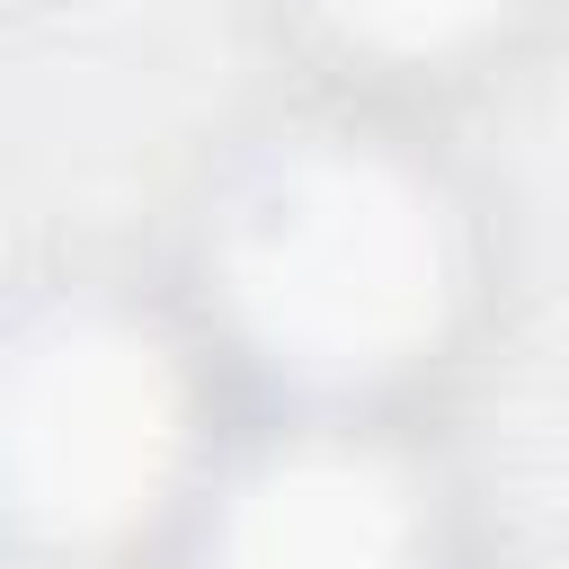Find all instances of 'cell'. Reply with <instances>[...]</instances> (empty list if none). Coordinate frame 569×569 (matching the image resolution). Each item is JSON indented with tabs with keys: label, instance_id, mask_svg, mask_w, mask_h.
I'll list each match as a JSON object with an SVG mask.
<instances>
[{
	"label": "cell",
	"instance_id": "6da1fadb",
	"mask_svg": "<svg viewBox=\"0 0 569 569\" xmlns=\"http://www.w3.org/2000/svg\"><path fill=\"white\" fill-rule=\"evenodd\" d=\"M169 302L240 409L409 418L480 329L489 231L400 107L329 89L204 169Z\"/></svg>",
	"mask_w": 569,
	"mask_h": 569
},
{
	"label": "cell",
	"instance_id": "7a4b0ae2",
	"mask_svg": "<svg viewBox=\"0 0 569 569\" xmlns=\"http://www.w3.org/2000/svg\"><path fill=\"white\" fill-rule=\"evenodd\" d=\"M240 400L169 284L62 276L18 293L0 365V507L62 569L169 560Z\"/></svg>",
	"mask_w": 569,
	"mask_h": 569
},
{
	"label": "cell",
	"instance_id": "3957f363",
	"mask_svg": "<svg viewBox=\"0 0 569 569\" xmlns=\"http://www.w3.org/2000/svg\"><path fill=\"white\" fill-rule=\"evenodd\" d=\"M169 569H480L409 418L240 409Z\"/></svg>",
	"mask_w": 569,
	"mask_h": 569
},
{
	"label": "cell",
	"instance_id": "277c9868",
	"mask_svg": "<svg viewBox=\"0 0 569 569\" xmlns=\"http://www.w3.org/2000/svg\"><path fill=\"white\" fill-rule=\"evenodd\" d=\"M284 36L347 89V98H418V89H462L498 71L551 0H276Z\"/></svg>",
	"mask_w": 569,
	"mask_h": 569
}]
</instances>
